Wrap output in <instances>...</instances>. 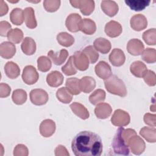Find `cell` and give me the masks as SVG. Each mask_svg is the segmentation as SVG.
Segmentation results:
<instances>
[{
  "label": "cell",
  "mask_w": 156,
  "mask_h": 156,
  "mask_svg": "<svg viewBox=\"0 0 156 156\" xmlns=\"http://www.w3.org/2000/svg\"><path fill=\"white\" fill-rule=\"evenodd\" d=\"M71 149L76 156H100L102 152V143L96 133L82 131L73 138Z\"/></svg>",
  "instance_id": "obj_1"
},
{
  "label": "cell",
  "mask_w": 156,
  "mask_h": 156,
  "mask_svg": "<svg viewBox=\"0 0 156 156\" xmlns=\"http://www.w3.org/2000/svg\"><path fill=\"white\" fill-rule=\"evenodd\" d=\"M104 85L106 90L112 94L121 97L127 95V89L124 82L115 75H111L105 79Z\"/></svg>",
  "instance_id": "obj_2"
},
{
  "label": "cell",
  "mask_w": 156,
  "mask_h": 156,
  "mask_svg": "<svg viewBox=\"0 0 156 156\" xmlns=\"http://www.w3.org/2000/svg\"><path fill=\"white\" fill-rule=\"evenodd\" d=\"M122 128L123 127L119 128L114 136L112 145V150L115 155H128L130 151L128 144L122 135Z\"/></svg>",
  "instance_id": "obj_3"
},
{
  "label": "cell",
  "mask_w": 156,
  "mask_h": 156,
  "mask_svg": "<svg viewBox=\"0 0 156 156\" xmlns=\"http://www.w3.org/2000/svg\"><path fill=\"white\" fill-rule=\"evenodd\" d=\"M130 121L129 114L121 110L117 109L113 113L112 118L111 122L115 126L122 127L128 125Z\"/></svg>",
  "instance_id": "obj_4"
},
{
  "label": "cell",
  "mask_w": 156,
  "mask_h": 156,
  "mask_svg": "<svg viewBox=\"0 0 156 156\" xmlns=\"http://www.w3.org/2000/svg\"><path fill=\"white\" fill-rule=\"evenodd\" d=\"M132 152L135 155L141 154L145 150L146 144L144 140L137 134L132 136L127 143Z\"/></svg>",
  "instance_id": "obj_5"
},
{
  "label": "cell",
  "mask_w": 156,
  "mask_h": 156,
  "mask_svg": "<svg viewBox=\"0 0 156 156\" xmlns=\"http://www.w3.org/2000/svg\"><path fill=\"white\" fill-rule=\"evenodd\" d=\"M69 2L73 7L79 8L84 15H90L94 9V1L92 0L70 1Z\"/></svg>",
  "instance_id": "obj_6"
},
{
  "label": "cell",
  "mask_w": 156,
  "mask_h": 156,
  "mask_svg": "<svg viewBox=\"0 0 156 156\" xmlns=\"http://www.w3.org/2000/svg\"><path fill=\"white\" fill-rule=\"evenodd\" d=\"M30 99L31 102L34 105H42L48 102V94L43 89H34L30 92Z\"/></svg>",
  "instance_id": "obj_7"
},
{
  "label": "cell",
  "mask_w": 156,
  "mask_h": 156,
  "mask_svg": "<svg viewBox=\"0 0 156 156\" xmlns=\"http://www.w3.org/2000/svg\"><path fill=\"white\" fill-rule=\"evenodd\" d=\"M39 75L35 68L32 65H27L24 67L22 73L23 80L27 85H32L37 82Z\"/></svg>",
  "instance_id": "obj_8"
},
{
  "label": "cell",
  "mask_w": 156,
  "mask_h": 156,
  "mask_svg": "<svg viewBox=\"0 0 156 156\" xmlns=\"http://www.w3.org/2000/svg\"><path fill=\"white\" fill-rule=\"evenodd\" d=\"M74 63L76 68L80 71H85L89 66V60L82 51H76L73 55Z\"/></svg>",
  "instance_id": "obj_9"
},
{
  "label": "cell",
  "mask_w": 156,
  "mask_h": 156,
  "mask_svg": "<svg viewBox=\"0 0 156 156\" xmlns=\"http://www.w3.org/2000/svg\"><path fill=\"white\" fill-rule=\"evenodd\" d=\"M130 24L131 27L136 31H140L147 26V21L143 14H135L130 19Z\"/></svg>",
  "instance_id": "obj_10"
},
{
  "label": "cell",
  "mask_w": 156,
  "mask_h": 156,
  "mask_svg": "<svg viewBox=\"0 0 156 156\" xmlns=\"http://www.w3.org/2000/svg\"><path fill=\"white\" fill-rule=\"evenodd\" d=\"M82 20L80 15L76 13L69 14L65 21V25L67 29L71 32H76L79 30V24Z\"/></svg>",
  "instance_id": "obj_11"
},
{
  "label": "cell",
  "mask_w": 156,
  "mask_h": 156,
  "mask_svg": "<svg viewBox=\"0 0 156 156\" xmlns=\"http://www.w3.org/2000/svg\"><path fill=\"white\" fill-rule=\"evenodd\" d=\"M104 30L108 37L115 38L121 34L122 28L119 23L114 20H111L105 24Z\"/></svg>",
  "instance_id": "obj_12"
},
{
  "label": "cell",
  "mask_w": 156,
  "mask_h": 156,
  "mask_svg": "<svg viewBox=\"0 0 156 156\" xmlns=\"http://www.w3.org/2000/svg\"><path fill=\"white\" fill-rule=\"evenodd\" d=\"M55 130V124L50 119L43 120L40 125V134L44 137H49L52 135Z\"/></svg>",
  "instance_id": "obj_13"
},
{
  "label": "cell",
  "mask_w": 156,
  "mask_h": 156,
  "mask_svg": "<svg viewBox=\"0 0 156 156\" xmlns=\"http://www.w3.org/2000/svg\"><path fill=\"white\" fill-rule=\"evenodd\" d=\"M144 48L143 42L137 38L130 40L127 44V49L129 53L133 55H140Z\"/></svg>",
  "instance_id": "obj_14"
},
{
  "label": "cell",
  "mask_w": 156,
  "mask_h": 156,
  "mask_svg": "<svg viewBox=\"0 0 156 156\" xmlns=\"http://www.w3.org/2000/svg\"><path fill=\"white\" fill-rule=\"evenodd\" d=\"M94 71L99 77L104 80L108 78L112 73L110 66L105 61L99 62L95 66Z\"/></svg>",
  "instance_id": "obj_15"
},
{
  "label": "cell",
  "mask_w": 156,
  "mask_h": 156,
  "mask_svg": "<svg viewBox=\"0 0 156 156\" xmlns=\"http://www.w3.org/2000/svg\"><path fill=\"white\" fill-rule=\"evenodd\" d=\"M109 60L113 66H120L125 62V54L121 49L115 48L109 55Z\"/></svg>",
  "instance_id": "obj_16"
},
{
  "label": "cell",
  "mask_w": 156,
  "mask_h": 156,
  "mask_svg": "<svg viewBox=\"0 0 156 156\" xmlns=\"http://www.w3.org/2000/svg\"><path fill=\"white\" fill-rule=\"evenodd\" d=\"M16 52V47L10 41H4L0 45V55L2 57L9 59L12 58Z\"/></svg>",
  "instance_id": "obj_17"
},
{
  "label": "cell",
  "mask_w": 156,
  "mask_h": 156,
  "mask_svg": "<svg viewBox=\"0 0 156 156\" xmlns=\"http://www.w3.org/2000/svg\"><path fill=\"white\" fill-rule=\"evenodd\" d=\"M112 112V108L107 103H99L94 108V113L99 119H105L110 116Z\"/></svg>",
  "instance_id": "obj_18"
},
{
  "label": "cell",
  "mask_w": 156,
  "mask_h": 156,
  "mask_svg": "<svg viewBox=\"0 0 156 156\" xmlns=\"http://www.w3.org/2000/svg\"><path fill=\"white\" fill-rule=\"evenodd\" d=\"M48 55L55 65H60L66 60L68 55V52L64 49H61L58 52H55L52 50H51L48 52Z\"/></svg>",
  "instance_id": "obj_19"
},
{
  "label": "cell",
  "mask_w": 156,
  "mask_h": 156,
  "mask_svg": "<svg viewBox=\"0 0 156 156\" xmlns=\"http://www.w3.org/2000/svg\"><path fill=\"white\" fill-rule=\"evenodd\" d=\"M63 76L58 71H51L47 75L46 82L52 87H57L61 85L63 82Z\"/></svg>",
  "instance_id": "obj_20"
},
{
  "label": "cell",
  "mask_w": 156,
  "mask_h": 156,
  "mask_svg": "<svg viewBox=\"0 0 156 156\" xmlns=\"http://www.w3.org/2000/svg\"><path fill=\"white\" fill-rule=\"evenodd\" d=\"M102 11L108 16L112 17L118 12V5L114 1H102L101 4Z\"/></svg>",
  "instance_id": "obj_21"
},
{
  "label": "cell",
  "mask_w": 156,
  "mask_h": 156,
  "mask_svg": "<svg viewBox=\"0 0 156 156\" xmlns=\"http://www.w3.org/2000/svg\"><path fill=\"white\" fill-rule=\"evenodd\" d=\"M23 15L25 23L28 28L34 29L37 27V23L35 16L34 10L32 7H28L25 8L23 10Z\"/></svg>",
  "instance_id": "obj_22"
},
{
  "label": "cell",
  "mask_w": 156,
  "mask_h": 156,
  "mask_svg": "<svg viewBox=\"0 0 156 156\" xmlns=\"http://www.w3.org/2000/svg\"><path fill=\"white\" fill-rule=\"evenodd\" d=\"M96 87L94 79L90 76H84L79 80V88L85 93L91 92Z\"/></svg>",
  "instance_id": "obj_23"
},
{
  "label": "cell",
  "mask_w": 156,
  "mask_h": 156,
  "mask_svg": "<svg viewBox=\"0 0 156 156\" xmlns=\"http://www.w3.org/2000/svg\"><path fill=\"white\" fill-rule=\"evenodd\" d=\"M79 30L85 34H93L96 30V26L94 21L90 18L82 19L79 24Z\"/></svg>",
  "instance_id": "obj_24"
},
{
  "label": "cell",
  "mask_w": 156,
  "mask_h": 156,
  "mask_svg": "<svg viewBox=\"0 0 156 156\" xmlns=\"http://www.w3.org/2000/svg\"><path fill=\"white\" fill-rule=\"evenodd\" d=\"M93 46L96 51L102 54L108 53L111 49V43L110 41L102 37L96 38L93 42Z\"/></svg>",
  "instance_id": "obj_25"
},
{
  "label": "cell",
  "mask_w": 156,
  "mask_h": 156,
  "mask_svg": "<svg viewBox=\"0 0 156 156\" xmlns=\"http://www.w3.org/2000/svg\"><path fill=\"white\" fill-rule=\"evenodd\" d=\"M21 48L22 51L26 55H30L35 53L36 51V43L33 38L31 37H25L23 40Z\"/></svg>",
  "instance_id": "obj_26"
},
{
  "label": "cell",
  "mask_w": 156,
  "mask_h": 156,
  "mask_svg": "<svg viewBox=\"0 0 156 156\" xmlns=\"http://www.w3.org/2000/svg\"><path fill=\"white\" fill-rule=\"evenodd\" d=\"M70 108L73 113L82 119H86L89 118L90 114L86 107L82 104L74 102L70 105Z\"/></svg>",
  "instance_id": "obj_27"
},
{
  "label": "cell",
  "mask_w": 156,
  "mask_h": 156,
  "mask_svg": "<svg viewBox=\"0 0 156 156\" xmlns=\"http://www.w3.org/2000/svg\"><path fill=\"white\" fill-rule=\"evenodd\" d=\"M4 71L8 77L13 79L19 76L20 73V69L16 63L10 61L7 62L5 65Z\"/></svg>",
  "instance_id": "obj_28"
},
{
  "label": "cell",
  "mask_w": 156,
  "mask_h": 156,
  "mask_svg": "<svg viewBox=\"0 0 156 156\" xmlns=\"http://www.w3.org/2000/svg\"><path fill=\"white\" fill-rule=\"evenodd\" d=\"M147 70L146 65L140 60L133 62L130 66V72L137 77H142Z\"/></svg>",
  "instance_id": "obj_29"
},
{
  "label": "cell",
  "mask_w": 156,
  "mask_h": 156,
  "mask_svg": "<svg viewBox=\"0 0 156 156\" xmlns=\"http://www.w3.org/2000/svg\"><path fill=\"white\" fill-rule=\"evenodd\" d=\"M149 0H125V3L135 11H140L144 9L149 5Z\"/></svg>",
  "instance_id": "obj_30"
},
{
  "label": "cell",
  "mask_w": 156,
  "mask_h": 156,
  "mask_svg": "<svg viewBox=\"0 0 156 156\" xmlns=\"http://www.w3.org/2000/svg\"><path fill=\"white\" fill-rule=\"evenodd\" d=\"M140 134L149 143L156 141V129L154 127H143L140 130Z\"/></svg>",
  "instance_id": "obj_31"
},
{
  "label": "cell",
  "mask_w": 156,
  "mask_h": 156,
  "mask_svg": "<svg viewBox=\"0 0 156 156\" xmlns=\"http://www.w3.org/2000/svg\"><path fill=\"white\" fill-rule=\"evenodd\" d=\"M57 40L58 43L65 47H69L73 45L74 42V37L69 34L62 32L57 34Z\"/></svg>",
  "instance_id": "obj_32"
},
{
  "label": "cell",
  "mask_w": 156,
  "mask_h": 156,
  "mask_svg": "<svg viewBox=\"0 0 156 156\" xmlns=\"http://www.w3.org/2000/svg\"><path fill=\"white\" fill-rule=\"evenodd\" d=\"M66 87L73 95L79 94L80 93L79 88V80L76 77L68 78L66 80Z\"/></svg>",
  "instance_id": "obj_33"
},
{
  "label": "cell",
  "mask_w": 156,
  "mask_h": 156,
  "mask_svg": "<svg viewBox=\"0 0 156 156\" xmlns=\"http://www.w3.org/2000/svg\"><path fill=\"white\" fill-rule=\"evenodd\" d=\"M56 96L58 101L64 104L69 103L73 99V94L66 88V87H62L57 90Z\"/></svg>",
  "instance_id": "obj_34"
},
{
  "label": "cell",
  "mask_w": 156,
  "mask_h": 156,
  "mask_svg": "<svg viewBox=\"0 0 156 156\" xmlns=\"http://www.w3.org/2000/svg\"><path fill=\"white\" fill-rule=\"evenodd\" d=\"M11 22L15 25H21L24 21L23 10L20 8L13 9L10 13Z\"/></svg>",
  "instance_id": "obj_35"
},
{
  "label": "cell",
  "mask_w": 156,
  "mask_h": 156,
  "mask_svg": "<svg viewBox=\"0 0 156 156\" xmlns=\"http://www.w3.org/2000/svg\"><path fill=\"white\" fill-rule=\"evenodd\" d=\"M105 99V92L102 89H97L89 96V101L93 105H97Z\"/></svg>",
  "instance_id": "obj_36"
},
{
  "label": "cell",
  "mask_w": 156,
  "mask_h": 156,
  "mask_svg": "<svg viewBox=\"0 0 156 156\" xmlns=\"http://www.w3.org/2000/svg\"><path fill=\"white\" fill-rule=\"evenodd\" d=\"M12 98L15 104L21 105L27 100V93L23 89H16L13 91Z\"/></svg>",
  "instance_id": "obj_37"
},
{
  "label": "cell",
  "mask_w": 156,
  "mask_h": 156,
  "mask_svg": "<svg viewBox=\"0 0 156 156\" xmlns=\"http://www.w3.org/2000/svg\"><path fill=\"white\" fill-rule=\"evenodd\" d=\"M23 32L21 29L15 28L9 32L7 37L10 41L14 43H19L23 40Z\"/></svg>",
  "instance_id": "obj_38"
},
{
  "label": "cell",
  "mask_w": 156,
  "mask_h": 156,
  "mask_svg": "<svg viewBox=\"0 0 156 156\" xmlns=\"http://www.w3.org/2000/svg\"><path fill=\"white\" fill-rule=\"evenodd\" d=\"M142 59L148 63H153L156 61V51L154 48H147L141 53Z\"/></svg>",
  "instance_id": "obj_39"
},
{
  "label": "cell",
  "mask_w": 156,
  "mask_h": 156,
  "mask_svg": "<svg viewBox=\"0 0 156 156\" xmlns=\"http://www.w3.org/2000/svg\"><path fill=\"white\" fill-rule=\"evenodd\" d=\"M62 71L66 76L73 75L77 73V69L74 63L73 55L70 56L66 63L62 67Z\"/></svg>",
  "instance_id": "obj_40"
},
{
  "label": "cell",
  "mask_w": 156,
  "mask_h": 156,
  "mask_svg": "<svg viewBox=\"0 0 156 156\" xmlns=\"http://www.w3.org/2000/svg\"><path fill=\"white\" fill-rule=\"evenodd\" d=\"M51 60L46 56H40L37 59V67L39 71L46 72L51 68Z\"/></svg>",
  "instance_id": "obj_41"
},
{
  "label": "cell",
  "mask_w": 156,
  "mask_h": 156,
  "mask_svg": "<svg viewBox=\"0 0 156 156\" xmlns=\"http://www.w3.org/2000/svg\"><path fill=\"white\" fill-rule=\"evenodd\" d=\"M156 30L155 28L149 29L143 34V39L145 43L149 45H155L156 44Z\"/></svg>",
  "instance_id": "obj_42"
},
{
  "label": "cell",
  "mask_w": 156,
  "mask_h": 156,
  "mask_svg": "<svg viewBox=\"0 0 156 156\" xmlns=\"http://www.w3.org/2000/svg\"><path fill=\"white\" fill-rule=\"evenodd\" d=\"M82 52L88 57L91 63H94L99 58V54L93 46H88L83 49Z\"/></svg>",
  "instance_id": "obj_43"
},
{
  "label": "cell",
  "mask_w": 156,
  "mask_h": 156,
  "mask_svg": "<svg viewBox=\"0 0 156 156\" xmlns=\"http://www.w3.org/2000/svg\"><path fill=\"white\" fill-rule=\"evenodd\" d=\"M60 2L59 0H45L43 2V6L46 11L54 12L59 8Z\"/></svg>",
  "instance_id": "obj_44"
},
{
  "label": "cell",
  "mask_w": 156,
  "mask_h": 156,
  "mask_svg": "<svg viewBox=\"0 0 156 156\" xmlns=\"http://www.w3.org/2000/svg\"><path fill=\"white\" fill-rule=\"evenodd\" d=\"M144 82L149 86H154L156 83V76L153 71L147 70L143 76Z\"/></svg>",
  "instance_id": "obj_45"
},
{
  "label": "cell",
  "mask_w": 156,
  "mask_h": 156,
  "mask_svg": "<svg viewBox=\"0 0 156 156\" xmlns=\"http://www.w3.org/2000/svg\"><path fill=\"white\" fill-rule=\"evenodd\" d=\"M29 154L27 147L23 144H17L13 150V155L15 156H27Z\"/></svg>",
  "instance_id": "obj_46"
},
{
  "label": "cell",
  "mask_w": 156,
  "mask_h": 156,
  "mask_svg": "<svg viewBox=\"0 0 156 156\" xmlns=\"http://www.w3.org/2000/svg\"><path fill=\"white\" fill-rule=\"evenodd\" d=\"M11 25L6 21H1L0 22V35L2 37L7 35L9 32L11 30Z\"/></svg>",
  "instance_id": "obj_47"
},
{
  "label": "cell",
  "mask_w": 156,
  "mask_h": 156,
  "mask_svg": "<svg viewBox=\"0 0 156 156\" xmlns=\"http://www.w3.org/2000/svg\"><path fill=\"white\" fill-rule=\"evenodd\" d=\"M156 115L155 114H151L147 113L144 115V122L146 124L151 126L152 127H155L156 126Z\"/></svg>",
  "instance_id": "obj_48"
},
{
  "label": "cell",
  "mask_w": 156,
  "mask_h": 156,
  "mask_svg": "<svg viewBox=\"0 0 156 156\" xmlns=\"http://www.w3.org/2000/svg\"><path fill=\"white\" fill-rule=\"evenodd\" d=\"M11 88L10 86L5 83H1L0 84V97L2 98H6L10 95Z\"/></svg>",
  "instance_id": "obj_49"
},
{
  "label": "cell",
  "mask_w": 156,
  "mask_h": 156,
  "mask_svg": "<svg viewBox=\"0 0 156 156\" xmlns=\"http://www.w3.org/2000/svg\"><path fill=\"white\" fill-rule=\"evenodd\" d=\"M55 155L56 156H59V155L68 156L69 155V154L64 146L58 145L55 149Z\"/></svg>",
  "instance_id": "obj_50"
},
{
  "label": "cell",
  "mask_w": 156,
  "mask_h": 156,
  "mask_svg": "<svg viewBox=\"0 0 156 156\" xmlns=\"http://www.w3.org/2000/svg\"><path fill=\"white\" fill-rule=\"evenodd\" d=\"M8 5L4 1H0V15L3 16L5 15L8 12Z\"/></svg>",
  "instance_id": "obj_51"
}]
</instances>
